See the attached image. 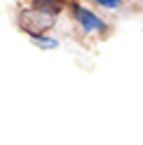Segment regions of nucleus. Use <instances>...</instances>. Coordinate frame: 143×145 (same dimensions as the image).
Listing matches in <instances>:
<instances>
[{
  "label": "nucleus",
  "mask_w": 143,
  "mask_h": 145,
  "mask_svg": "<svg viewBox=\"0 0 143 145\" xmlns=\"http://www.w3.org/2000/svg\"><path fill=\"white\" fill-rule=\"evenodd\" d=\"M19 26L28 35L40 38V33L49 31L52 26H54V14H47L42 10H35V7H33V10H24L19 14Z\"/></svg>",
  "instance_id": "obj_1"
},
{
  "label": "nucleus",
  "mask_w": 143,
  "mask_h": 145,
  "mask_svg": "<svg viewBox=\"0 0 143 145\" xmlns=\"http://www.w3.org/2000/svg\"><path fill=\"white\" fill-rule=\"evenodd\" d=\"M73 16L80 21V26H82L87 33H103L106 31V24L99 16L92 14L89 10H85V7H80V5H73Z\"/></svg>",
  "instance_id": "obj_2"
},
{
  "label": "nucleus",
  "mask_w": 143,
  "mask_h": 145,
  "mask_svg": "<svg viewBox=\"0 0 143 145\" xmlns=\"http://www.w3.org/2000/svg\"><path fill=\"white\" fill-rule=\"evenodd\" d=\"M35 10H42L47 14H56L61 10V5L56 3V0H35Z\"/></svg>",
  "instance_id": "obj_3"
},
{
  "label": "nucleus",
  "mask_w": 143,
  "mask_h": 145,
  "mask_svg": "<svg viewBox=\"0 0 143 145\" xmlns=\"http://www.w3.org/2000/svg\"><path fill=\"white\" fill-rule=\"evenodd\" d=\"M35 44L38 47H45V49H52V47H56V40H52V38H33Z\"/></svg>",
  "instance_id": "obj_4"
},
{
  "label": "nucleus",
  "mask_w": 143,
  "mask_h": 145,
  "mask_svg": "<svg viewBox=\"0 0 143 145\" xmlns=\"http://www.w3.org/2000/svg\"><path fill=\"white\" fill-rule=\"evenodd\" d=\"M94 3H99L101 7H106V10H117V7L122 5V0H94Z\"/></svg>",
  "instance_id": "obj_5"
}]
</instances>
